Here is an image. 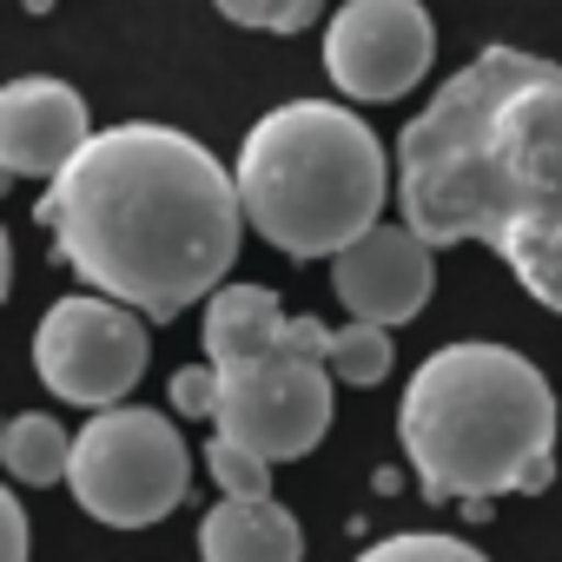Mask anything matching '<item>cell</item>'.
<instances>
[{"label": "cell", "mask_w": 562, "mask_h": 562, "mask_svg": "<svg viewBox=\"0 0 562 562\" xmlns=\"http://www.w3.org/2000/svg\"><path fill=\"white\" fill-rule=\"evenodd\" d=\"M41 225L100 299L172 325L192 299L225 285L245 199L212 146L159 120H126L93 133L87 153L54 179Z\"/></svg>", "instance_id": "cell-1"}, {"label": "cell", "mask_w": 562, "mask_h": 562, "mask_svg": "<svg viewBox=\"0 0 562 562\" xmlns=\"http://www.w3.org/2000/svg\"><path fill=\"white\" fill-rule=\"evenodd\" d=\"M397 205L424 245H490L503 265L562 232V67L483 47L397 133Z\"/></svg>", "instance_id": "cell-2"}, {"label": "cell", "mask_w": 562, "mask_h": 562, "mask_svg": "<svg viewBox=\"0 0 562 562\" xmlns=\"http://www.w3.org/2000/svg\"><path fill=\"white\" fill-rule=\"evenodd\" d=\"M397 443L430 503L483 509L509 490H549L555 391L509 345H443L404 384Z\"/></svg>", "instance_id": "cell-3"}, {"label": "cell", "mask_w": 562, "mask_h": 562, "mask_svg": "<svg viewBox=\"0 0 562 562\" xmlns=\"http://www.w3.org/2000/svg\"><path fill=\"white\" fill-rule=\"evenodd\" d=\"M238 199L245 225L285 258H338L371 225H384L391 166L378 133L331 100H285L271 106L238 146Z\"/></svg>", "instance_id": "cell-4"}, {"label": "cell", "mask_w": 562, "mask_h": 562, "mask_svg": "<svg viewBox=\"0 0 562 562\" xmlns=\"http://www.w3.org/2000/svg\"><path fill=\"white\" fill-rule=\"evenodd\" d=\"M186 483H192V450H186L179 424L159 417V411H146V404L93 411L74 430L67 490L106 529L166 522L186 503Z\"/></svg>", "instance_id": "cell-5"}, {"label": "cell", "mask_w": 562, "mask_h": 562, "mask_svg": "<svg viewBox=\"0 0 562 562\" xmlns=\"http://www.w3.org/2000/svg\"><path fill=\"white\" fill-rule=\"evenodd\" d=\"M34 371L60 404L120 411L146 378V318L100 292L54 299L34 325Z\"/></svg>", "instance_id": "cell-6"}, {"label": "cell", "mask_w": 562, "mask_h": 562, "mask_svg": "<svg viewBox=\"0 0 562 562\" xmlns=\"http://www.w3.org/2000/svg\"><path fill=\"white\" fill-rule=\"evenodd\" d=\"M212 430L265 463L312 457L331 430V364L299 351H265L218 364V417Z\"/></svg>", "instance_id": "cell-7"}, {"label": "cell", "mask_w": 562, "mask_h": 562, "mask_svg": "<svg viewBox=\"0 0 562 562\" xmlns=\"http://www.w3.org/2000/svg\"><path fill=\"white\" fill-rule=\"evenodd\" d=\"M437 60V27L424 0H345L325 27V74L345 100L384 106L424 87Z\"/></svg>", "instance_id": "cell-8"}, {"label": "cell", "mask_w": 562, "mask_h": 562, "mask_svg": "<svg viewBox=\"0 0 562 562\" xmlns=\"http://www.w3.org/2000/svg\"><path fill=\"white\" fill-rule=\"evenodd\" d=\"M437 245H424L411 225H371L358 245H345L331 258V292L351 318L364 325H404L430 305L437 292Z\"/></svg>", "instance_id": "cell-9"}, {"label": "cell", "mask_w": 562, "mask_h": 562, "mask_svg": "<svg viewBox=\"0 0 562 562\" xmlns=\"http://www.w3.org/2000/svg\"><path fill=\"white\" fill-rule=\"evenodd\" d=\"M93 126H87V100L54 80V74H27L0 93V166L8 179H60L80 153H87Z\"/></svg>", "instance_id": "cell-10"}, {"label": "cell", "mask_w": 562, "mask_h": 562, "mask_svg": "<svg viewBox=\"0 0 562 562\" xmlns=\"http://www.w3.org/2000/svg\"><path fill=\"white\" fill-rule=\"evenodd\" d=\"M205 562H305V529L278 496H218L199 516Z\"/></svg>", "instance_id": "cell-11"}, {"label": "cell", "mask_w": 562, "mask_h": 562, "mask_svg": "<svg viewBox=\"0 0 562 562\" xmlns=\"http://www.w3.org/2000/svg\"><path fill=\"white\" fill-rule=\"evenodd\" d=\"M285 331H292V312L278 305V292H265V285H218L205 299V358L212 364L285 351Z\"/></svg>", "instance_id": "cell-12"}, {"label": "cell", "mask_w": 562, "mask_h": 562, "mask_svg": "<svg viewBox=\"0 0 562 562\" xmlns=\"http://www.w3.org/2000/svg\"><path fill=\"white\" fill-rule=\"evenodd\" d=\"M0 463H8V476L27 483V490H54V483H67L74 437L47 411H21L8 430H0Z\"/></svg>", "instance_id": "cell-13"}, {"label": "cell", "mask_w": 562, "mask_h": 562, "mask_svg": "<svg viewBox=\"0 0 562 562\" xmlns=\"http://www.w3.org/2000/svg\"><path fill=\"white\" fill-rule=\"evenodd\" d=\"M391 364H397V345H391V331H384V325L351 318V325L338 331V345H331V378H338V384L371 391V384H384V378H391Z\"/></svg>", "instance_id": "cell-14"}, {"label": "cell", "mask_w": 562, "mask_h": 562, "mask_svg": "<svg viewBox=\"0 0 562 562\" xmlns=\"http://www.w3.org/2000/svg\"><path fill=\"white\" fill-rule=\"evenodd\" d=\"M358 562H490L476 542L463 536H437V529H404V536H384L371 542Z\"/></svg>", "instance_id": "cell-15"}, {"label": "cell", "mask_w": 562, "mask_h": 562, "mask_svg": "<svg viewBox=\"0 0 562 562\" xmlns=\"http://www.w3.org/2000/svg\"><path fill=\"white\" fill-rule=\"evenodd\" d=\"M212 8L238 27H258V34H305L325 0H212Z\"/></svg>", "instance_id": "cell-16"}, {"label": "cell", "mask_w": 562, "mask_h": 562, "mask_svg": "<svg viewBox=\"0 0 562 562\" xmlns=\"http://www.w3.org/2000/svg\"><path fill=\"white\" fill-rule=\"evenodd\" d=\"M509 271H516V285H522L542 312H555V318H562V232H555V238H542V245H529V251H516V258H509Z\"/></svg>", "instance_id": "cell-17"}, {"label": "cell", "mask_w": 562, "mask_h": 562, "mask_svg": "<svg viewBox=\"0 0 562 562\" xmlns=\"http://www.w3.org/2000/svg\"><path fill=\"white\" fill-rule=\"evenodd\" d=\"M205 463H212L218 496H271V463H265V457H251V450H238V443H225L218 430H212Z\"/></svg>", "instance_id": "cell-18"}, {"label": "cell", "mask_w": 562, "mask_h": 562, "mask_svg": "<svg viewBox=\"0 0 562 562\" xmlns=\"http://www.w3.org/2000/svg\"><path fill=\"white\" fill-rule=\"evenodd\" d=\"M166 397H172L179 417H218V364L212 358L205 364H179L172 384H166Z\"/></svg>", "instance_id": "cell-19"}, {"label": "cell", "mask_w": 562, "mask_h": 562, "mask_svg": "<svg viewBox=\"0 0 562 562\" xmlns=\"http://www.w3.org/2000/svg\"><path fill=\"white\" fill-rule=\"evenodd\" d=\"M331 345H338V331H331V325H318V318H292V331H285V351L318 358V364H331Z\"/></svg>", "instance_id": "cell-20"}, {"label": "cell", "mask_w": 562, "mask_h": 562, "mask_svg": "<svg viewBox=\"0 0 562 562\" xmlns=\"http://www.w3.org/2000/svg\"><path fill=\"white\" fill-rule=\"evenodd\" d=\"M0 536H8V555L0 562H27V509H21V496H0Z\"/></svg>", "instance_id": "cell-21"}]
</instances>
